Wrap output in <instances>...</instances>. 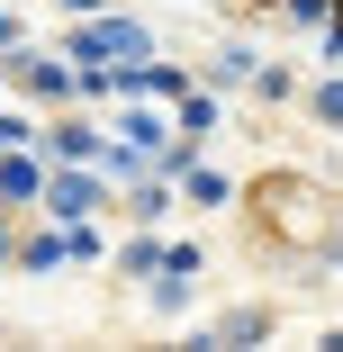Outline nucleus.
I'll return each instance as SVG.
<instances>
[{"mask_svg":"<svg viewBox=\"0 0 343 352\" xmlns=\"http://www.w3.org/2000/svg\"><path fill=\"white\" fill-rule=\"evenodd\" d=\"M45 208H54V217H91V208H100V181H82V172H63V181L45 190Z\"/></svg>","mask_w":343,"mask_h":352,"instance_id":"f257e3e1","label":"nucleus"},{"mask_svg":"<svg viewBox=\"0 0 343 352\" xmlns=\"http://www.w3.org/2000/svg\"><path fill=\"white\" fill-rule=\"evenodd\" d=\"M0 190H10V199H27V190H36V163H0Z\"/></svg>","mask_w":343,"mask_h":352,"instance_id":"f03ea898","label":"nucleus"}]
</instances>
